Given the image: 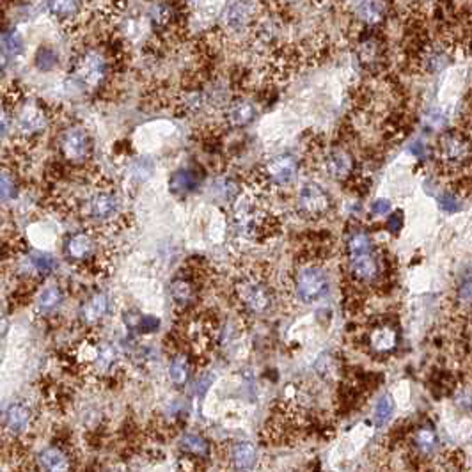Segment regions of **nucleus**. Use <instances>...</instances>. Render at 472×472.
<instances>
[{"mask_svg":"<svg viewBox=\"0 0 472 472\" xmlns=\"http://www.w3.org/2000/svg\"><path fill=\"white\" fill-rule=\"evenodd\" d=\"M297 208L304 217L322 219L332 208L329 192L318 183H305L300 187L297 196Z\"/></svg>","mask_w":472,"mask_h":472,"instance_id":"39448f33","label":"nucleus"},{"mask_svg":"<svg viewBox=\"0 0 472 472\" xmlns=\"http://www.w3.org/2000/svg\"><path fill=\"white\" fill-rule=\"evenodd\" d=\"M201 185V174L197 169L192 167H182L176 172H172L171 182H169V189L174 196L185 197L189 194H194Z\"/></svg>","mask_w":472,"mask_h":472,"instance_id":"dca6fc26","label":"nucleus"},{"mask_svg":"<svg viewBox=\"0 0 472 472\" xmlns=\"http://www.w3.org/2000/svg\"><path fill=\"white\" fill-rule=\"evenodd\" d=\"M59 147L63 157L71 164H80L91 153V137L80 126H71L61 135Z\"/></svg>","mask_w":472,"mask_h":472,"instance_id":"423d86ee","label":"nucleus"},{"mask_svg":"<svg viewBox=\"0 0 472 472\" xmlns=\"http://www.w3.org/2000/svg\"><path fill=\"white\" fill-rule=\"evenodd\" d=\"M327 172L336 179H348L354 174L355 160L350 154V151L343 150V147H334L329 154H327Z\"/></svg>","mask_w":472,"mask_h":472,"instance_id":"2eb2a0df","label":"nucleus"},{"mask_svg":"<svg viewBox=\"0 0 472 472\" xmlns=\"http://www.w3.org/2000/svg\"><path fill=\"white\" fill-rule=\"evenodd\" d=\"M437 158L449 171H462L471 160V140L462 130H449L437 142Z\"/></svg>","mask_w":472,"mask_h":472,"instance_id":"f257e3e1","label":"nucleus"},{"mask_svg":"<svg viewBox=\"0 0 472 472\" xmlns=\"http://www.w3.org/2000/svg\"><path fill=\"white\" fill-rule=\"evenodd\" d=\"M110 308L109 297L105 293H95L82 304L80 320L85 325H96L107 316Z\"/></svg>","mask_w":472,"mask_h":472,"instance_id":"a211bd4d","label":"nucleus"},{"mask_svg":"<svg viewBox=\"0 0 472 472\" xmlns=\"http://www.w3.org/2000/svg\"><path fill=\"white\" fill-rule=\"evenodd\" d=\"M57 64H59V53H57V50L48 45L39 46V50L34 56V66L38 68L39 71L48 73V71L56 70Z\"/></svg>","mask_w":472,"mask_h":472,"instance_id":"cd10ccee","label":"nucleus"},{"mask_svg":"<svg viewBox=\"0 0 472 472\" xmlns=\"http://www.w3.org/2000/svg\"><path fill=\"white\" fill-rule=\"evenodd\" d=\"M18 194H20V187H18L16 178L6 171L0 172V203L14 201Z\"/></svg>","mask_w":472,"mask_h":472,"instance_id":"2f4dec72","label":"nucleus"},{"mask_svg":"<svg viewBox=\"0 0 472 472\" xmlns=\"http://www.w3.org/2000/svg\"><path fill=\"white\" fill-rule=\"evenodd\" d=\"M169 291H171L172 304H174L176 308L182 309L189 308L197 297V290L196 286H194V283H190V280L185 279V277H178V279L172 280Z\"/></svg>","mask_w":472,"mask_h":472,"instance_id":"412c9836","label":"nucleus"},{"mask_svg":"<svg viewBox=\"0 0 472 472\" xmlns=\"http://www.w3.org/2000/svg\"><path fill=\"white\" fill-rule=\"evenodd\" d=\"M439 444L437 431L434 430V426L430 424H424L419 426L414 434V446H416V451L423 456H430L435 451Z\"/></svg>","mask_w":472,"mask_h":472,"instance_id":"a878e982","label":"nucleus"},{"mask_svg":"<svg viewBox=\"0 0 472 472\" xmlns=\"http://www.w3.org/2000/svg\"><path fill=\"white\" fill-rule=\"evenodd\" d=\"M350 263V272L354 276V279L359 283H369L380 272V265H378V259L373 252H366V254L359 256H350L348 258Z\"/></svg>","mask_w":472,"mask_h":472,"instance_id":"f3484780","label":"nucleus"},{"mask_svg":"<svg viewBox=\"0 0 472 472\" xmlns=\"http://www.w3.org/2000/svg\"><path fill=\"white\" fill-rule=\"evenodd\" d=\"M347 251H348V258H350V256L373 252V240H371V236L367 235L366 231L352 233L347 241Z\"/></svg>","mask_w":472,"mask_h":472,"instance_id":"c756f323","label":"nucleus"},{"mask_svg":"<svg viewBox=\"0 0 472 472\" xmlns=\"http://www.w3.org/2000/svg\"><path fill=\"white\" fill-rule=\"evenodd\" d=\"M4 48H6V52L9 53V56H20V53H23V48H25V43H23V38H21V34L18 31H14V28H11L9 32H6L4 34Z\"/></svg>","mask_w":472,"mask_h":472,"instance_id":"473e14b6","label":"nucleus"},{"mask_svg":"<svg viewBox=\"0 0 472 472\" xmlns=\"http://www.w3.org/2000/svg\"><path fill=\"white\" fill-rule=\"evenodd\" d=\"M109 73V64L105 57L96 50H88L78 57L77 64L73 68V80L82 89H95L105 82Z\"/></svg>","mask_w":472,"mask_h":472,"instance_id":"7ed1b4c3","label":"nucleus"},{"mask_svg":"<svg viewBox=\"0 0 472 472\" xmlns=\"http://www.w3.org/2000/svg\"><path fill=\"white\" fill-rule=\"evenodd\" d=\"M46 125V114L36 103H23L16 114V126L23 135H34L41 132Z\"/></svg>","mask_w":472,"mask_h":472,"instance_id":"ddd939ff","label":"nucleus"},{"mask_svg":"<svg viewBox=\"0 0 472 472\" xmlns=\"http://www.w3.org/2000/svg\"><path fill=\"white\" fill-rule=\"evenodd\" d=\"M46 7L57 20H73L80 14L82 0H46Z\"/></svg>","mask_w":472,"mask_h":472,"instance_id":"393cba45","label":"nucleus"},{"mask_svg":"<svg viewBox=\"0 0 472 472\" xmlns=\"http://www.w3.org/2000/svg\"><path fill=\"white\" fill-rule=\"evenodd\" d=\"M403 222H405V217H403V211L402 210H396L394 214L389 215V219H387V229L396 235V233L402 231Z\"/></svg>","mask_w":472,"mask_h":472,"instance_id":"e433bc0d","label":"nucleus"},{"mask_svg":"<svg viewBox=\"0 0 472 472\" xmlns=\"http://www.w3.org/2000/svg\"><path fill=\"white\" fill-rule=\"evenodd\" d=\"M28 261H31L34 272H38L39 276H50L57 268V259L48 252H32L28 256Z\"/></svg>","mask_w":472,"mask_h":472,"instance_id":"7c9ffc66","label":"nucleus"},{"mask_svg":"<svg viewBox=\"0 0 472 472\" xmlns=\"http://www.w3.org/2000/svg\"><path fill=\"white\" fill-rule=\"evenodd\" d=\"M4 430L11 434L13 437H20L25 431H28L32 424V410L27 403L13 402L7 405V409L2 414Z\"/></svg>","mask_w":472,"mask_h":472,"instance_id":"9d476101","label":"nucleus"},{"mask_svg":"<svg viewBox=\"0 0 472 472\" xmlns=\"http://www.w3.org/2000/svg\"><path fill=\"white\" fill-rule=\"evenodd\" d=\"M298 174V164L293 154H277L261 172V178L266 183L276 187H286L295 182Z\"/></svg>","mask_w":472,"mask_h":472,"instance_id":"0eeeda50","label":"nucleus"},{"mask_svg":"<svg viewBox=\"0 0 472 472\" xmlns=\"http://www.w3.org/2000/svg\"><path fill=\"white\" fill-rule=\"evenodd\" d=\"M229 458H231V466L236 472H251L258 462V451H256L254 444L241 441L231 446Z\"/></svg>","mask_w":472,"mask_h":472,"instance_id":"aec40b11","label":"nucleus"},{"mask_svg":"<svg viewBox=\"0 0 472 472\" xmlns=\"http://www.w3.org/2000/svg\"><path fill=\"white\" fill-rule=\"evenodd\" d=\"M256 4L252 0H235L226 7L222 25L231 32H241L254 23Z\"/></svg>","mask_w":472,"mask_h":472,"instance_id":"1a4fd4ad","label":"nucleus"},{"mask_svg":"<svg viewBox=\"0 0 472 472\" xmlns=\"http://www.w3.org/2000/svg\"><path fill=\"white\" fill-rule=\"evenodd\" d=\"M64 300V293L61 286L57 284H50V286L43 288L38 295L36 300V308H38L39 315H52Z\"/></svg>","mask_w":472,"mask_h":472,"instance_id":"5701e85b","label":"nucleus"},{"mask_svg":"<svg viewBox=\"0 0 472 472\" xmlns=\"http://www.w3.org/2000/svg\"><path fill=\"white\" fill-rule=\"evenodd\" d=\"M439 204H441V208L446 211V214H456V211L460 210V206H462L458 196L449 192H444L441 197H439Z\"/></svg>","mask_w":472,"mask_h":472,"instance_id":"72a5a7b5","label":"nucleus"},{"mask_svg":"<svg viewBox=\"0 0 472 472\" xmlns=\"http://www.w3.org/2000/svg\"><path fill=\"white\" fill-rule=\"evenodd\" d=\"M236 295L241 304L254 315H263L272 305V293L265 280L258 276H245L236 284Z\"/></svg>","mask_w":472,"mask_h":472,"instance_id":"20e7f679","label":"nucleus"},{"mask_svg":"<svg viewBox=\"0 0 472 472\" xmlns=\"http://www.w3.org/2000/svg\"><path fill=\"white\" fill-rule=\"evenodd\" d=\"M398 330L392 325H389V323L377 325L369 332V347L371 350L378 355H387L391 354V352H394L396 347H398Z\"/></svg>","mask_w":472,"mask_h":472,"instance_id":"4468645a","label":"nucleus"},{"mask_svg":"<svg viewBox=\"0 0 472 472\" xmlns=\"http://www.w3.org/2000/svg\"><path fill=\"white\" fill-rule=\"evenodd\" d=\"M330 290V280L325 270L318 265H305L295 277V293L304 304H315L322 300Z\"/></svg>","mask_w":472,"mask_h":472,"instance_id":"f03ea898","label":"nucleus"},{"mask_svg":"<svg viewBox=\"0 0 472 472\" xmlns=\"http://www.w3.org/2000/svg\"><path fill=\"white\" fill-rule=\"evenodd\" d=\"M394 399L391 394H384L374 405V416L373 423L377 428L387 426L389 421L392 419V414H394Z\"/></svg>","mask_w":472,"mask_h":472,"instance_id":"bb28decb","label":"nucleus"},{"mask_svg":"<svg viewBox=\"0 0 472 472\" xmlns=\"http://www.w3.org/2000/svg\"><path fill=\"white\" fill-rule=\"evenodd\" d=\"M38 467L41 472H71L73 462L70 453L61 446H46L38 453Z\"/></svg>","mask_w":472,"mask_h":472,"instance_id":"f8f14e48","label":"nucleus"},{"mask_svg":"<svg viewBox=\"0 0 472 472\" xmlns=\"http://www.w3.org/2000/svg\"><path fill=\"white\" fill-rule=\"evenodd\" d=\"M460 300H462L466 305H469V302H471V277L469 276L466 277L463 284L460 286Z\"/></svg>","mask_w":472,"mask_h":472,"instance_id":"58836bf2","label":"nucleus"},{"mask_svg":"<svg viewBox=\"0 0 472 472\" xmlns=\"http://www.w3.org/2000/svg\"><path fill=\"white\" fill-rule=\"evenodd\" d=\"M85 215L96 222L112 221L119 214V197L112 190H98L85 201Z\"/></svg>","mask_w":472,"mask_h":472,"instance_id":"6e6552de","label":"nucleus"},{"mask_svg":"<svg viewBox=\"0 0 472 472\" xmlns=\"http://www.w3.org/2000/svg\"><path fill=\"white\" fill-rule=\"evenodd\" d=\"M387 13V6L384 0H362L357 7V16L367 27H374L384 20Z\"/></svg>","mask_w":472,"mask_h":472,"instance_id":"4be33fe9","label":"nucleus"},{"mask_svg":"<svg viewBox=\"0 0 472 472\" xmlns=\"http://www.w3.org/2000/svg\"><path fill=\"white\" fill-rule=\"evenodd\" d=\"M189 359L185 355H176L174 359L171 360V366H169V378L174 385L182 387L189 382Z\"/></svg>","mask_w":472,"mask_h":472,"instance_id":"c85d7f7f","label":"nucleus"},{"mask_svg":"<svg viewBox=\"0 0 472 472\" xmlns=\"http://www.w3.org/2000/svg\"><path fill=\"white\" fill-rule=\"evenodd\" d=\"M11 121H13V117H11V112L9 109H7V105L0 103V140L6 139L7 133H9Z\"/></svg>","mask_w":472,"mask_h":472,"instance_id":"f704fd0d","label":"nucleus"},{"mask_svg":"<svg viewBox=\"0 0 472 472\" xmlns=\"http://www.w3.org/2000/svg\"><path fill=\"white\" fill-rule=\"evenodd\" d=\"M179 448L183 449V453H185L187 456H194V458H199V460H204L208 458V455H210V444H208V441L204 437H201V435L197 434H185L182 437V441H179Z\"/></svg>","mask_w":472,"mask_h":472,"instance_id":"b1692460","label":"nucleus"},{"mask_svg":"<svg viewBox=\"0 0 472 472\" xmlns=\"http://www.w3.org/2000/svg\"><path fill=\"white\" fill-rule=\"evenodd\" d=\"M160 327V320L154 318V316H140L139 322H137V329L140 332H154Z\"/></svg>","mask_w":472,"mask_h":472,"instance_id":"c9c22d12","label":"nucleus"},{"mask_svg":"<svg viewBox=\"0 0 472 472\" xmlns=\"http://www.w3.org/2000/svg\"><path fill=\"white\" fill-rule=\"evenodd\" d=\"M96 240L91 233L77 231L64 240V256L70 261L85 263L95 256Z\"/></svg>","mask_w":472,"mask_h":472,"instance_id":"9b49d317","label":"nucleus"},{"mask_svg":"<svg viewBox=\"0 0 472 472\" xmlns=\"http://www.w3.org/2000/svg\"><path fill=\"white\" fill-rule=\"evenodd\" d=\"M371 211H373L374 215H389V211H391V201L377 199L371 204Z\"/></svg>","mask_w":472,"mask_h":472,"instance_id":"4c0bfd02","label":"nucleus"},{"mask_svg":"<svg viewBox=\"0 0 472 472\" xmlns=\"http://www.w3.org/2000/svg\"><path fill=\"white\" fill-rule=\"evenodd\" d=\"M224 117H226V122H228L229 126L241 128V126H247L254 121L256 107L252 105L248 100L236 98L228 105V109H226V112H224Z\"/></svg>","mask_w":472,"mask_h":472,"instance_id":"6ab92c4d","label":"nucleus"}]
</instances>
